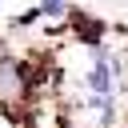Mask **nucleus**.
I'll list each match as a JSON object with an SVG mask.
<instances>
[{"label":"nucleus","instance_id":"nucleus-1","mask_svg":"<svg viewBox=\"0 0 128 128\" xmlns=\"http://www.w3.org/2000/svg\"><path fill=\"white\" fill-rule=\"evenodd\" d=\"M28 92V60L0 52V100H16Z\"/></svg>","mask_w":128,"mask_h":128},{"label":"nucleus","instance_id":"nucleus-6","mask_svg":"<svg viewBox=\"0 0 128 128\" xmlns=\"http://www.w3.org/2000/svg\"><path fill=\"white\" fill-rule=\"evenodd\" d=\"M120 128H128V120H124V124H120Z\"/></svg>","mask_w":128,"mask_h":128},{"label":"nucleus","instance_id":"nucleus-5","mask_svg":"<svg viewBox=\"0 0 128 128\" xmlns=\"http://www.w3.org/2000/svg\"><path fill=\"white\" fill-rule=\"evenodd\" d=\"M96 128H116V104L100 108V124H96Z\"/></svg>","mask_w":128,"mask_h":128},{"label":"nucleus","instance_id":"nucleus-3","mask_svg":"<svg viewBox=\"0 0 128 128\" xmlns=\"http://www.w3.org/2000/svg\"><path fill=\"white\" fill-rule=\"evenodd\" d=\"M36 12H40L44 24H52V20H68L72 0H36Z\"/></svg>","mask_w":128,"mask_h":128},{"label":"nucleus","instance_id":"nucleus-2","mask_svg":"<svg viewBox=\"0 0 128 128\" xmlns=\"http://www.w3.org/2000/svg\"><path fill=\"white\" fill-rule=\"evenodd\" d=\"M68 24H72V32H76V40L84 44V48H100V44H108V24L100 20V16H92V12H68Z\"/></svg>","mask_w":128,"mask_h":128},{"label":"nucleus","instance_id":"nucleus-4","mask_svg":"<svg viewBox=\"0 0 128 128\" xmlns=\"http://www.w3.org/2000/svg\"><path fill=\"white\" fill-rule=\"evenodd\" d=\"M36 24H44V20H40V12H36V4H32V8H24L20 16H12V28H36Z\"/></svg>","mask_w":128,"mask_h":128}]
</instances>
